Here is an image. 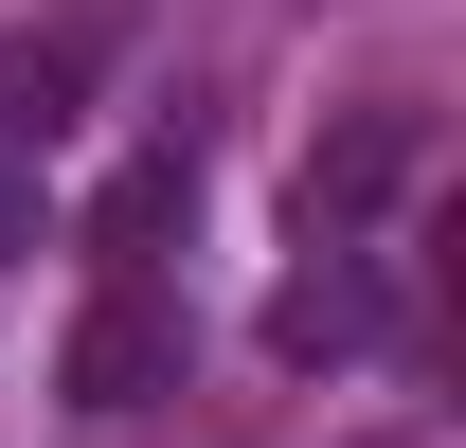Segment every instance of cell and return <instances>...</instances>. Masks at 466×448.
<instances>
[{
	"label": "cell",
	"instance_id": "1",
	"mask_svg": "<svg viewBox=\"0 0 466 448\" xmlns=\"http://www.w3.org/2000/svg\"><path fill=\"white\" fill-rule=\"evenodd\" d=\"M179 359H198V305L162 270H108L90 323H72V359H55V394L72 412H144V394H179Z\"/></svg>",
	"mask_w": 466,
	"mask_h": 448
},
{
	"label": "cell",
	"instance_id": "2",
	"mask_svg": "<svg viewBox=\"0 0 466 448\" xmlns=\"http://www.w3.org/2000/svg\"><path fill=\"white\" fill-rule=\"evenodd\" d=\"M72 108H90V36H72V18H36V36H0V162H36V144H72Z\"/></svg>",
	"mask_w": 466,
	"mask_h": 448
},
{
	"label": "cell",
	"instance_id": "3",
	"mask_svg": "<svg viewBox=\"0 0 466 448\" xmlns=\"http://www.w3.org/2000/svg\"><path fill=\"white\" fill-rule=\"evenodd\" d=\"M377 323H395V305H377V270H359V251H323V270L269 287V359H377Z\"/></svg>",
	"mask_w": 466,
	"mask_h": 448
},
{
	"label": "cell",
	"instance_id": "4",
	"mask_svg": "<svg viewBox=\"0 0 466 448\" xmlns=\"http://www.w3.org/2000/svg\"><path fill=\"white\" fill-rule=\"evenodd\" d=\"M395 179H412V108H359L341 144L305 162V233H359L377 198H395Z\"/></svg>",
	"mask_w": 466,
	"mask_h": 448
},
{
	"label": "cell",
	"instance_id": "5",
	"mask_svg": "<svg viewBox=\"0 0 466 448\" xmlns=\"http://www.w3.org/2000/svg\"><path fill=\"white\" fill-rule=\"evenodd\" d=\"M179 216H198V162H179V144H144V162L90 198V251H108V270H162V233H179Z\"/></svg>",
	"mask_w": 466,
	"mask_h": 448
},
{
	"label": "cell",
	"instance_id": "6",
	"mask_svg": "<svg viewBox=\"0 0 466 448\" xmlns=\"http://www.w3.org/2000/svg\"><path fill=\"white\" fill-rule=\"evenodd\" d=\"M36 216H55V198H36V162H0V270L36 251Z\"/></svg>",
	"mask_w": 466,
	"mask_h": 448
}]
</instances>
